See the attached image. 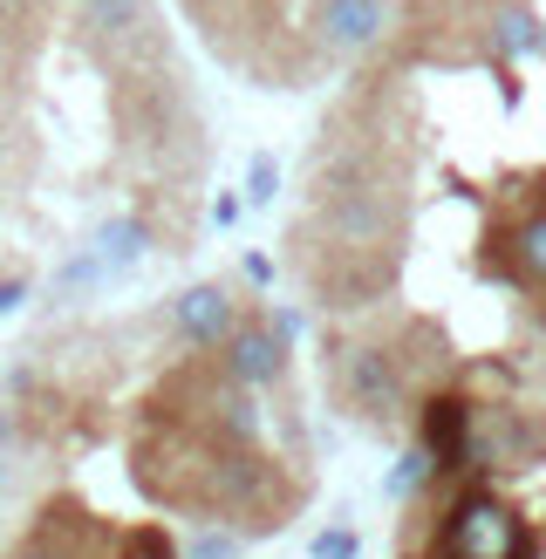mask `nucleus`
Wrapping results in <instances>:
<instances>
[{"label":"nucleus","mask_w":546,"mask_h":559,"mask_svg":"<svg viewBox=\"0 0 546 559\" xmlns=\"http://www.w3.org/2000/svg\"><path fill=\"white\" fill-rule=\"evenodd\" d=\"M403 559H539V525L491 485L464 478L451 485L444 512L430 519L424 552H403Z\"/></svg>","instance_id":"1"},{"label":"nucleus","mask_w":546,"mask_h":559,"mask_svg":"<svg viewBox=\"0 0 546 559\" xmlns=\"http://www.w3.org/2000/svg\"><path fill=\"white\" fill-rule=\"evenodd\" d=\"M328 382H335L342 416H355V424H369V430H390L396 424V409H403V369H396L390 348H335Z\"/></svg>","instance_id":"2"},{"label":"nucleus","mask_w":546,"mask_h":559,"mask_svg":"<svg viewBox=\"0 0 546 559\" xmlns=\"http://www.w3.org/2000/svg\"><path fill=\"white\" fill-rule=\"evenodd\" d=\"M478 273L485 280H506V287L546 300V205L539 212H499L485 226V246H478Z\"/></svg>","instance_id":"3"},{"label":"nucleus","mask_w":546,"mask_h":559,"mask_svg":"<svg viewBox=\"0 0 546 559\" xmlns=\"http://www.w3.org/2000/svg\"><path fill=\"white\" fill-rule=\"evenodd\" d=\"M218 369H226L239 389H273L287 376V334L273 328L266 314H239V328L226 334V348H218Z\"/></svg>","instance_id":"4"},{"label":"nucleus","mask_w":546,"mask_h":559,"mask_svg":"<svg viewBox=\"0 0 546 559\" xmlns=\"http://www.w3.org/2000/svg\"><path fill=\"white\" fill-rule=\"evenodd\" d=\"M464 443H472V396L464 389H430L417 403V451L444 478H464Z\"/></svg>","instance_id":"5"},{"label":"nucleus","mask_w":546,"mask_h":559,"mask_svg":"<svg viewBox=\"0 0 546 559\" xmlns=\"http://www.w3.org/2000/svg\"><path fill=\"white\" fill-rule=\"evenodd\" d=\"M82 35L109 62H136L144 48H157V14L151 0H82Z\"/></svg>","instance_id":"6"},{"label":"nucleus","mask_w":546,"mask_h":559,"mask_svg":"<svg viewBox=\"0 0 546 559\" xmlns=\"http://www.w3.org/2000/svg\"><path fill=\"white\" fill-rule=\"evenodd\" d=\"M390 35V0H314V48L363 55Z\"/></svg>","instance_id":"7"},{"label":"nucleus","mask_w":546,"mask_h":559,"mask_svg":"<svg viewBox=\"0 0 546 559\" xmlns=\"http://www.w3.org/2000/svg\"><path fill=\"white\" fill-rule=\"evenodd\" d=\"M171 328H178V342L185 348H226V334L239 328V307H233V294L226 287H185L178 300H171Z\"/></svg>","instance_id":"8"},{"label":"nucleus","mask_w":546,"mask_h":559,"mask_svg":"<svg viewBox=\"0 0 546 559\" xmlns=\"http://www.w3.org/2000/svg\"><path fill=\"white\" fill-rule=\"evenodd\" d=\"M144 246H151V218L123 212V218H103V226L90 233V260H96L103 273H123V266L144 260Z\"/></svg>","instance_id":"9"},{"label":"nucleus","mask_w":546,"mask_h":559,"mask_svg":"<svg viewBox=\"0 0 546 559\" xmlns=\"http://www.w3.org/2000/svg\"><path fill=\"white\" fill-rule=\"evenodd\" d=\"M109 559H178V546H171V533H164V525H117Z\"/></svg>","instance_id":"10"},{"label":"nucleus","mask_w":546,"mask_h":559,"mask_svg":"<svg viewBox=\"0 0 546 559\" xmlns=\"http://www.w3.org/2000/svg\"><path fill=\"white\" fill-rule=\"evenodd\" d=\"M273 185H281V164H273V157L260 151L253 164H246V199H253V205H266V199H273Z\"/></svg>","instance_id":"11"},{"label":"nucleus","mask_w":546,"mask_h":559,"mask_svg":"<svg viewBox=\"0 0 546 559\" xmlns=\"http://www.w3.org/2000/svg\"><path fill=\"white\" fill-rule=\"evenodd\" d=\"M239 546L226 539V533H199V546H191V559H233Z\"/></svg>","instance_id":"12"},{"label":"nucleus","mask_w":546,"mask_h":559,"mask_svg":"<svg viewBox=\"0 0 546 559\" xmlns=\"http://www.w3.org/2000/svg\"><path fill=\"white\" fill-rule=\"evenodd\" d=\"M355 552V539L348 533H328V539H314V559H348Z\"/></svg>","instance_id":"13"},{"label":"nucleus","mask_w":546,"mask_h":559,"mask_svg":"<svg viewBox=\"0 0 546 559\" xmlns=\"http://www.w3.org/2000/svg\"><path fill=\"white\" fill-rule=\"evenodd\" d=\"M21 300H27V280H0V314H14Z\"/></svg>","instance_id":"14"},{"label":"nucleus","mask_w":546,"mask_h":559,"mask_svg":"<svg viewBox=\"0 0 546 559\" xmlns=\"http://www.w3.org/2000/svg\"><path fill=\"white\" fill-rule=\"evenodd\" d=\"M8 559H62V552H55V546H35V539H21Z\"/></svg>","instance_id":"15"},{"label":"nucleus","mask_w":546,"mask_h":559,"mask_svg":"<svg viewBox=\"0 0 546 559\" xmlns=\"http://www.w3.org/2000/svg\"><path fill=\"white\" fill-rule=\"evenodd\" d=\"M8 430H14V424H8V409H0V451H8Z\"/></svg>","instance_id":"16"},{"label":"nucleus","mask_w":546,"mask_h":559,"mask_svg":"<svg viewBox=\"0 0 546 559\" xmlns=\"http://www.w3.org/2000/svg\"><path fill=\"white\" fill-rule=\"evenodd\" d=\"M0 485H8V457H0Z\"/></svg>","instance_id":"17"}]
</instances>
